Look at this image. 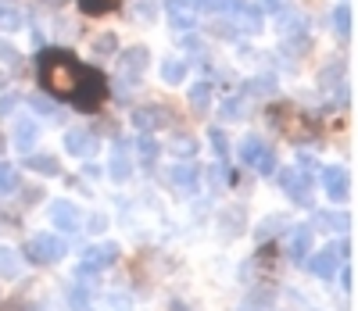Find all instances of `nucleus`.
Here are the masks:
<instances>
[{
  "label": "nucleus",
  "instance_id": "f257e3e1",
  "mask_svg": "<svg viewBox=\"0 0 358 311\" xmlns=\"http://www.w3.org/2000/svg\"><path fill=\"white\" fill-rule=\"evenodd\" d=\"M40 82L47 93L54 97H65L76 101L79 108H97L101 97L108 93L104 75L97 68H86L69 54V50H43L40 54Z\"/></svg>",
  "mask_w": 358,
  "mask_h": 311
},
{
  "label": "nucleus",
  "instance_id": "f03ea898",
  "mask_svg": "<svg viewBox=\"0 0 358 311\" xmlns=\"http://www.w3.org/2000/svg\"><path fill=\"white\" fill-rule=\"evenodd\" d=\"M65 254H69L65 236H54V233H40L22 247V258L33 261V265H57Z\"/></svg>",
  "mask_w": 358,
  "mask_h": 311
},
{
  "label": "nucleus",
  "instance_id": "7ed1b4c3",
  "mask_svg": "<svg viewBox=\"0 0 358 311\" xmlns=\"http://www.w3.org/2000/svg\"><path fill=\"white\" fill-rule=\"evenodd\" d=\"M147 47H129L122 57H118V79H115V97L122 101V97H129V86L147 72Z\"/></svg>",
  "mask_w": 358,
  "mask_h": 311
},
{
  "label": "nucleus",
  "instance_id": "20e7f679",
  "mask_svg": "<svg viewBox=\"0 0 358 311\" xmlns=\"http://www.w3.org/2000/svg\"><path fill=\"white\" fill-rule=\"evenodd\" d=\"M118 261V243H97V247H86L83 258H79V268H76V279H90L104 272L108 265Z\"/></svg>",
  "mask_w": 358,
  "mask_h": 311
},
{
  "label": "nucleus",
  "instance_id": "39448f33",
  "mask_svg": "<svg viewBox=\"0 0 358 311\" xmlns=\"http://www.w3.org/2000/svg\"><path fill=\"white\" fill-rule=\"evenodd\" d=\"M280 190L297 204V208H312V175L301 168H280Z\"/></svg>",
  "mask_w": 358,
  "mask_h": 311
},
{
  "label": "nucleus",
  "instance_id": "423d86ee",
  "mask_svg": "<svg viewBox=\"0 0 358 311\" xmlns=\"http://www.w3.org/2000/svg\"><path fill=\"white\" fill-rule=\"evenodd\" d=\"M165 175H169V182H172L183 197H194V194L201 190V168H197L194 161H179V165L165 168Z\"/></svg>",
  "mask_w": 358,
  "mask_h": 311
},
{
  "label": "nucleus",
  "instance_id": "0eeeda50",
  "mask_svg": "<svg viewBox=\"0 0 358 311\" xmlns=\"http://www.w3.org/2000/svg\"><path fill=\"white\" fill-rule=\"evenodd\" d=\"M50 222L54 229H62V233H79L83 226V215L72 201H50Z\"/></svg>",
  "mask_w": 358,
  "mask_h": 311
},
{
  "label": "nucleus",
  "instance_id": "6e6552de",
  "mask_svg": "<svg viewBox=\"0 0 358 311\" xmlns=\"http://www.w3.org/2000/svg\"><path fill=\"white\" fill-rule=\"evenodd\" d=\"M65 150L72 154V158H94V154H97V136L90 133L86 126L69 129L65 133Z\"/></svg>",
  "mask_w": 358,
  "mask_h": 311
},
{
  "label": "nucleus",
  "instance_id": "1a4fd4ad",
  "mask_svg": "<svg viewBox=\"0 0 358 311\" xmlns=\"http://www.w3.org/2000/svg\"><path fill=\"white\" fill-rule=\"evenodd\" d=\"M133 158H129V143L126 140H118L115 143V150H111V158H108V175L115 179V182H126L129 175H133Z\"/></svg>",
  "mask_w": 358,
  "mask_h": 311
},
{
  "label": "nucleus",
  "instance_id": "9d476101",
  "mask_svg": "<svg viewBox=\"0 0 358 311\" xmlns=\"http://www.w3.org/2000/svg\"><path fill=\"white\" fill-rule=\"evenodd\" d=\"M11 140H15V147L22 150V154H33V147L40 143V126L29 115H22V118H15V129H11Z\"/></svg>",
  "mask_w": 358,
  "mask_h": 311
},
{
  "label": "nucleus",
  "instance_id": "9b49d317",
  "mask_svg": "<svg viewBox=\"0 0 358 311\" xmlns=\"http://www.w3.org/2000/svg\"><path fill=\"white\" fill-rule=\"evenodd\" d=\"M322 190L334 204H344L348 194H351V182H348V172L344 168H322Z\"/></svg>",
  "mask_w": 358,
  "mask_h": 311
},
{
  "label": "nucleus",
  "instance_id": "f8f14e48",
  "mask_svg": "<svg viewBox=\"0 0 358 311\" xmlns=\"http://www.w3.org/2000/svg\"><path fill=\"white\" fill-rule=\"evenodd\" d=\"M337 268H341L337 243L322 247V251H319L315 258H308V272H312V275H319V279H334V275H337Z\"/></svg>",
  "mask_w": 358,
  "mask_h": 311
},
{
  "label": "nucleus",
  "instance_id": "ddd939ff",
  "mask_svg": "<svg viewBox=\"0 0 358 311\" xmlns=\"http://www.w3.org/2000/svg\"><path fill=\"white\" fill-rule=\"evenodd\" d=\"M276 25H280L276 33H280L287 43H294V47H301V43H305V18L297 15V11H287V8H283L280 18H276Z\"/></svg>",
  "mask_w": 358,
  "mask_h": 311
},
{
  "label": "nucleus",
  "instance_id": "4468645a",
  "mask_svg": "<svg viewBox=\"0 0 358 311\" xmlns=\"http://www.w3.org/2000/svg\"><path fill=\"white\" fill-rule=\"evenodd\" d=\"M165 111L162 108H155V104H147V108H136L133 111V126L140 129V133H155V129H162L165 126Z\"/></svg>",
  "mask_w": 358,
  "mask_h": 311
},
{
  "label": "nucleus",
  "instance_id": "2eb2a0df",
  "mask_svg": "<svg viewBox=\"0 0 358 311\" xmlns=\"http://www.w3.org/2000/svg\"><path fill=\"white\" fill-rule=\"evenodd\" d=\"M308 251H312V229L308 226H294V233H290V258L305 261Z\"/></svg>",
  "mask_w": 358,
  "mask_h": 311
},
{
  "label": "nucleus",
  "instance_id": "dca6fc26",
  "mask_svg": "<svg viewBox=\"0 0 358 311\" xmlns=\"http://www.w3.org/2000/svg\"><path fill=\"white\" fill-rule=\"evenodd\" d=\"M25 168L40 172V175H57L62 172V161H57L54 154H25Z\"/></svg>",
  "mask_w": 358,
  "mask_h": 311
},
{
  "label": "nucleus",
  "instance_id": "f3484780",
  "mask_svg": "<svg viewBox=\"0 0 358 311\" xmlns=\"http://www.w3.org/2000/svg\"><path fill=\"white\" fill-rule=\"evenodd\" d=\"M133 150H136V158H140L143 165H151L158 154H162V143L155 140V133H140V136L133 140Z\"/></svg>",
  "mask_w": 358,
  "mask_h": 311
},
{
  "label": "nucleus",
  "instance_id": "a211bd4d",
  "mask_svg": "<svg viewBox=\"0 0 358 311\" xmlns=\"http://www.w3.org/2000/svg\"><path fill=\"white\" fill-rule=\"evenodd\" d=\"M18 272H22V254L15 247L0 243V279H18Z\"/></svg>",
  "mask_w": 358,
  "mask_h": 311
},
{
  "label": "nucleus",
  "instance_id": "6ab92c4d",
  "mask_svg": "<svg viewBox=\"0 0 358 311\" xmlns=\"http://www.w3.org/2000/svg\"><path fill=\"white\" fill-rule=\"evenodd\" d=\"M187 61H179V57H169L165 65H162V82L165 86H183L187 82Z\"/></svg>",
  "mask_w": 358,
  "mask_h": 311
},
{
  "label": "nucleus",
  "instance_id": "aec40b11",
  "mask_svg": "<svg viewBox=\"0 0 358 311\" xmlns=\"http://www.w3.org/2000/svg\"><path fill=\"white\" fill-rule=\"evenodd\" d=\"M265 147H268V143H262L258 136H244V140H241V161H244L248 168H255L258 158L265 154Z\"/></svg>",
  "mask_w": 358,
  "mask_h": 311
},
{
  "label": "nucleus",
  "instance_id": "412c9836",
  "mask_svg": "<svg viewBox=\"0 0 358 311\" xmlns=\"http://www.w3.org/2000/svg\"><path fill=\"white\" fill-rule=\"evenodd\" d=\"M315 226H322V229H334V233H344V229H351V215L319 211V215H315Z\"/></svg>",
  "mask_w": 358,
  "mask_h": 311
},
{
  "label": "nucleus",
  "instance_id": "4be33fe9",
  "mask_svg": "<svg viewBox=\"0 0 358 311\" xmlns=\"http://www.w3.org/2000/svg\"><path fill=\"white\" fill-rule=\"evenodd\" d=\"M190 108L194 111H208V108H212V82H194L190 86Z\"/></svg>",
  "mask_w": 358,
  "mask_h": 311
},
{
  "label": "nucleus",
  "instance_id": "5701e85b",
  "mask_svg": "<svg viewBox=\"0 0 358 311\" xmlns=\"http://www.w3.org/2000/svg\"><path fill=\"white\" fill-rule=\"evenodd\" d=\"M351 29H355L351 4H337V8H334V33H337V36H351Z\"/></svg>",
  "mask_w": 358,
  "mask_h": 311
},
{
  "label": "nucleus",
  "instance_id": "b1692460",
  "mask_svg": "<svg viewBox=\"0 0 358 311\" xmlns=\"http://www.w3.org/2000/svg\"><path fill=\"white\" fill-rule=\"evenodd\" d=\"M236 15H241V25L236 29H244V33H262V8H248L244 4Z\"/></svg>",
  "mask_w": 358,
  "mask_h": 311
},
{
  "label": "nucleus",
  "instance_id": "393cba45",
  "mask_svg": "<svg viewBox=\"0 0 358 311\" xmlns=\"http://www.w3.org/2000/svg\"><path fill=\"white\" fill-rule=\"evenodd\" d=\"M169 22H172V29H179V33H190V29H197L194 8H176V11H169Z\"/></svg>",
  "mask_w": 358,
  "mask_h": 311
},
{
  "label": "nucleus",
  "instance_id": "a878e982",
  "mask_svg": "<svg viewBox=\"0 0 358 311\" xmlns=\"http://www.w3.org/2000/svg\"><path fill=\"white\" fill-rule=\"evenodd\" d=\"M169 150L176 154V158H183V161H194V158H197V140L179 136V140H172V143H169Z\"/></svg>",
  "mask_w": 358,
  "mask_h": 311
},
{
  "label": "nucleus",
  "instance_id": "bb28decb",
  "mask_svg": "<svg viewBox=\"0 0 358 311\" xmlns=\"http://www.w3.org/2000/svg\"><path fill=\"white\" fill-rule=\"evenodd\" d=\"M29 108H36L40 115H47L50 122H62V111L54 108V101L50 97H43V93H36V97H29Z\"/></svg>",
  "mask_w": 358,
  "mask_h": 311
},
{
  "label": "nucleus",
  "instance_id": "cd10ccee",
  "mask_svg": "<svg viewBox=\"0 0 358 311\" xmlns=\"http://www.w3.org/2000/svg\"><path fill=\"white\" fill-rule=\"evenodd\" d=\"M248 86H251V97H273L276 93V75H258Z\"/></svg>",
  "mask_w": 358,
  "mask_h": 311
},
{
  "label": "nucleus",
  "instance_id": "c85d7f7f",
  "mask_svg": "<svg viewBox=\"0 0 358 311\" xmlns=\"http://www.w3.org/2000/svg\"><path fill=\"white\" fill-rule=\"evenodd\" d=\"M118 8V0H79V11L83 15H108Z\"/></svg>",
  "mask_w": 358,
  "mask_h": 311
},
{
  "label": "nucleus",
  "instance_id": "c756f323",
  "mask_svg": "<svg viewBox=\"0 0 358 311\" xmlns=\"http://www.w3.org/2000/svg\"><path fill=\"white\" fill-rule=\"evenodd\" d=\"M15 29H22V15L8 4H0V33H15Z\"/></svg>",
  "mask_w": 358,
  "mask_h": 311
},
{
  "label": "nucleus",
  "instance_id": "7c9ffc66",
  "mask_svg": "<svg viewBox=\"0 0 358 311\" xmlns=\"http://www.w3.org/2000/svg\"><path fill=\"white\" fill-rule=\"evenodd\" d=\"M222 229H226V236H241V229H244V215L241 211H222Z\"/></svg>",
  "mask_w": 358,
  "mask_h": 311
},
{
  "label": "nucleus",
  "instance_id": "2f4dec72",
  "mask_svg": "<svg viewBox=\"0 0 358 311\" xmlns=\"http://www.w3.org/2000/svg\"><path fill=\"white\" fill-rule=\"evenodd\" d=\"M69 304H72V311H94L86 287H72V290H69Z\"/></svg>",
  "mask_w": 358,
  "mask_h": 311
},
{
  "label": "nucleus",
  "instance_id": "473e14b6",
  "mask_svg": "<svg viewBox=\"0 0 358 311\" xmlns=\"http://www.w3.org/2000/svg\"><path fill=\"white\" fill-rule=\"evenodd\" d=\"M15 186H18V172H15V165L0 161V194H11Z\"/></svg>",
  "mask_w": 358,
  "mask_h": 311
},
{
  "label": "nucleus",
  "instance_id": "72a5a7b5",
  "mask_svg": "<svg viewBox=\"0 0 358 311\" xmlns=\"http://www.w3.org/2000/svg\"><path fill=\"white\" fill-rule=\"evenodd\" d=\"M219 115H222L226 122H241V118H244V101H236V97H229V101H222V108H219Z\"/></svg>",
  "mask_w": 358,
  "mask_h": 311
},
{
  "label": "nucleus",
  "instance_id": "f704fd0d",
  "mask_svg": "<svg viewBox=\"0 0 358 311\" xmlns=\"http://www.w3.org/2000/svg\"><path fill=\"white\" fill-rule=\"evenodd\" d=\"M276 226H287V219H283V215H268V219H265V222H258V229H255V236H258V240H268V236H273V233H276Z\"/></svg>",
  "mask_w": 358,
  "mask_h": 311
},
{
  "label": "nucleus",
  "instance_id": "c9c22d12",
  "mask_svg": "<svg viewBox=\"0 0 358 311\" xmlns=\"http://www.w3.org/2000/svg\"><path fill=\"white\" fill-rule=\"evenodd\" d=\"M268 304H273V294H265V290H258L255 297H248V301L241 304V311H268Z\"/></svg>",
  "mask_w": 358,
  "mask_h": 311
},
{
  "label": "nucleus",
  "instance_id": "e433bc0d",
  "mask_svg": "<svg viewBox=\"0 0 358 311\" xmlns=\"http://www.w3.org/2000/svg\"><path fill=\"white\" fill-rule=\"evenodd\" d=\"M204 8L208 11H219V15H236V11L244 8V0H208Z\"/></svg>",
  "mask_w": 358,
  "mask_h": 311
},
{
  "label": "nucleus",
  "instance_id": "4c0bfd02",
  "mask_svg": "<svg viewBox=\"0 0 358 311\" xmlns=\"http://www.w3.org/2000/svg\"><path fill=\"white\" fill-rule=\"evenodd\" d=\"M208 140H212V147H215V154L226 161V154H229V140H226V133L219 129V126H212L208 129Z\"/></svg>",
  "mask_w": 358,
  "mask_h": 311
},
{
  "label": "nucleus",
  "instance_id": "58836bf2",
  "mask_svg": "<svg viewBox=\"0 0 358 311\" xmlns=\"http://www.w3.org/2000/svg\"><path fill=\"white\" fill-rule=\"evenodd\" d=\"M212 36H219V40H236V25H233L229 18H215V22H212Z\"/></svg>",
  "mask_w": 358,
  "mask_h": 311
},
{
  "label": "nucleus",
  "instance_id": "ea45409f",
  "mask_svg": "<svg viewBox=\"0 0 358 311\" xmlns=\"http://www.w3.org/2000/svg\"><path fill=\"white\" fill-rule=\"evenodd\" d=\"M208 182H212L215 190H222V186L229 182V168H226V161H219V165L208 168Z\"/></svg>",
  "mask_w": 358,
  "mask_h": 311
},
{
  "label": "nucleus",
  "instance_id": "a19ab883",
  "mask_svg": "<svg viewBox=\"0 0 358 311\" xmlns=\"http://www.w3.org/2000/svg\"><path fill=\"white\" fill-rule=\"evenodd\" d=\"M115 50H118V40H115L111 33H104V36L94 40V54H97V57H108V54H115Z\"/></svg>",
  "mask_w": 358,
  "mask_h": 311
},
{
  "label": "nucleus",
  "instance_id": "79ce46f5",
  "mask_svg": "<svg viewBox=\"0 0 358 311\" xmlns=\"http://www.w3.org/2000/svg\"><path fill=\"white\" fill-rule=\"evenodd\" d=\"M104 311H133V301H129L126 294H111V297L104 301Z\"/></svg>",
  "mask_w": 358,
  "mask_h": 311
},
{
  "label": "nucleus",
  "instance_id": "37998d69",
  "mask_svg": "<svg viewBox=\"0 0 358 311\" xmlns=\"http://www.w3.org/2000/svg\"><path fill=\"white\" fill-rule=\"evenodd\" d=\"M255 168H258L262 175H273V172H276V154H273V150L265 147V154L258 158V165H255Z\"/></svg>",
  "mask_w": 358,
  "mask_h": 311
},
{
  "label": "nucleus",
  "instance_id": "c03bdc74",
  "mask_svg": "<svg viewBox=\"0 0 358 311\" xmlns=\"http://www.w3.org/2000/svg\"><path fill=\"white\" fill-rule=\"evenodd\" d=\"M136 15H140L143 22H151V18H155V0H136Z\"/></svg>",
  "mask_w": 358,
  "mask_h": 311
},
{
  "label": "nucleus",
  "instance_id": "a18cd8bd",
  "mask_svg": "<svg viewBox=\"0 0 358 311\" xmlns=\"http://www.w3.org/2000/svg\"><path fill=\"white\" fill-rule=\"evenodd\" d=\"M0 61H18V50H15V43H8L4 36H0Z\"/></svg>",
  "mask_w": 358,
  "mask_h": 311
},
{
  "label": "nucleus",
  "instance_id": "49530a36",
  "mask_svg": "<svg viewBox=\"0 0 358 311\" xmlns=\"http://www.w3.org/2000/svg\"><path fill=\"white\" fill-rule=\"evenodd\" d=\"M297 168H319L315 154H308V150H297Z\"/></svg>",
  "mask_w": 358,
  "mask_h": 311
},
{
  "label": "nucleus",
  "instance_id": "de8ad7c7",
  "mask_svg": "<svg viewBox=\"0 0 358 311\" xmlns=\"http://www.w3.org/2000/svg\"><path fill=\"white\" fill-rule=\"evenodd\" d=\"M341 290H344V294H351V290H355V268H351V265L341 272Z\"/></svg>",
  "mask_w": 358,
  "mask_h": 311
},
{
  "label": "nucleus",
  "instance_id": "09e8293b",
  "mask_svg": "<svg viewBox=\"0 0 358 311\" xmlns=\"http://www.w3.org/2000/svg\"><path fill=\"white\" fill-rule=\"evenodd\" d=\"M287 8V0H262V11H268V15H280Z\"/></svg>",
  "mask_w": 358,
  "mask_h": 311
},
{
  "label": "nucleus",
  "instance_id": "8fccbe9b",
  "mask_svg": "<svg viewBox=\"0 0 358 311\" xmlns=\"http://www.w3.org/2000/svg\"><path fill=\"white\" fill-rule=\"evenodd\" d=\"M108 229V219L104 215H94V219H90V233H104Z\"/></svg>",
  "mask_w": 358,
  "mask_h": 311
},
{
  "label": "nucleus",
  "instance_id": "3c124183",
  "mask_svg": "<svg viewBox=\"0 0 358 311\" xmlns=\"http://www.w3.org/2000/svg\"><path fill=\"white\" fill-rule=\"evenodd\" d=\"M83 175H86V179H101V175H104V168H97L94 161H90V165H83Z\"/></svg>",
  "mask_w": 358,
  "mask_h": 311
},
{
  "label": "nucleus",
  "instance_id": "603ef678",
  "mask_svg": "<svg viewBox=\"0 0 358 311\" xmlns=\"http://www.w3.org/2000/svg\"><path fill=\"white\" fill-rule=\"evenodd\" d=\"M18 104V97H15V93H11V97H4V101H0V111H11Z\"/></svg>",
  "mask_w": 358,
  "mask_h": 311
},
{
  "label": "nucleus",
  "instance_id": "864d4df0",
  "mask_svg": "<svg viewBox=\"0 0 358 311\" xmlns=\"http://www.w3.org/2000/svg\"><path fill=\"white\" fill-rule=\"evenodd\" d=\"M169 308H172V311H187V304H183V301H172Z\"/></svg>",
  "mask_w": 358,
  "mask_h": 311
},
{
  "label": "nucleus",
  "instance_id": "5fc2aeb1",
  "mask_svg": "<svg viewBox=\"0 0 358 311\" xmlns=\"http://www.w3.org/2000/svg\"><path fill=\"white\" fill-rule=\"evenodd\" d=\"M208 0H187V8H204Z\"/></svg>",
  "mask_w": 358,
  "mask_h": 311
},
{
  "label": "nucleus",
  "instance_id": "6e6d98bb",
  "mask_svg": "<svg viewBox=\"0 0 358 311\" xmlns=\"http://www.w3.org/2000/svg\"><path fill=\"white\" fill-rule=\"evenodd\" d=\"M4 86H8V75H4V72H0V93H4Z\"/></svg>",
  "mask_w": 358,
  "mask_h": 311
},
{
  "label": "nucleus",
  "instance_id": "4d7b16f0",
  "mask_svg": "<svg viewBox=\"0 0 358 311\" xmlns=\"http://www.w3.org/2000/svg\"><path fill=\"white\" fill-rule=\"evenodd\" d=\"M40 311H57V308H40Z\"/></svg>",
  "mask_w": 358,
  "mask_h": 311
},
{
  "label": "nucleus",
  "instance_id": "13d9d810",
  "mask_svg": "<svg viewBox=\"0 0 358 311\" xmlns=\"http://www.w3.org/2000/svg\"><path fill=\"white\" fill-rule=\"evenodd\" d=\"M0 147H4V136H0Z\"/></svg>",
  "mask_w": 358,
  "mask_h": 311
}]
</instances>
